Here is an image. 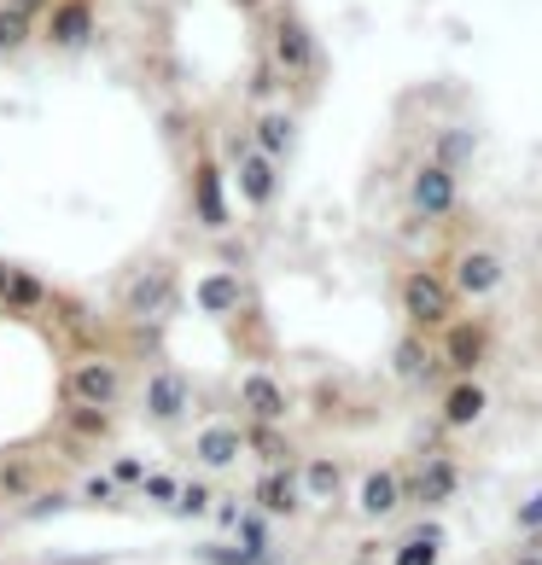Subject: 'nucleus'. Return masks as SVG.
<instances>
[{"label": "nucleus", "mask_w": 542, "mask_h": 565, "mask_svg": "<svg viewBox=\"0 0 542 565\" xmlns=\"http://www.w3.org/2000/svg\"><path fill=\"white\" fill-rule=\"evenodd\" d=\"M216 257H222V268H240V275H245V245H240V239H222Z\"/></svg>", "instance_id": "39"}, {"label": "nucleus", "mask_w": 542, "mask_h": 565, "mask_svg": "<svg viewBox=\"0 0 542 565\" xmlns=\"http://www.w3.org/2000/svg\"><path fill=\"white\" fill-rule=\"evenodd\" d=\"M187 211L204 234H227L234 222V204H227V170L216 152H193V170H187Z\"/></svg>", "instance_id": "8"}, {"label": "nucleus", "mask_w": 542, "mask_h": 565, "mask_svg": "<svg viewBox=\"0 0 542 565\" xmlns=\"http://www.w3.org/2000/svg\"><path fill=\"white\" fill-rule=\"evenodd\" d=\"M129 380H123V362L117 355H76L65 367V380H59V403H94V408H117Z\"/></svg>", "instance_id": "7"}, {"label": "nucleus", "mask_w": 542, "mask_h": 565, "mask_svg": "<svg viewBox=\"0 0 542 565\" xmlns=\"http://www.w3.org/2000/svg\"><path fill=\"white\" fill-rule=\"evenodd\" d=\"M513 531H525V536H536V531H542V490H536V495H525V501L513 508Z\"/></svg>", "instance_id": "37"}, {"label": "nucleus", "mask_w": 542, "mask_h": 565, "mask_svg": "<svg viewBox=\"0 0 542 565\" xmlns=\"http://www.w3.org/2000/svg\"><path fill=\"white\" fill-rule=\"evenodd\" d=\"M222 170L234 175L240 199L252 204V211H275V199H280V163L263 158L245 129H227L222 135Z\"/></svg>", "instance_id": "3"}, {"label": "nucleus", "mask_w": 542, "mask_h": 565, "mask_svg": "<svg viewBox=\"0 0 542 565\" xmlns=\"http://www.w3.org/2000/svg\"><path fill=\"white\" fill-rule=\"evenodd\" d=\"M59 437H71L76 449L111 444V437H117V408H94V403H59Z\"/></svg>", "instance_id": "21"}, {"label": "nucleus", "mask_w": 542, "mask_h": 565, "mask_svg": "<svg viewBox=\"0 0 542 565\" xmlns=\"http://www.w3.org/2000/svg\"><path fill=\"white\" fill-rule=\"evenodd\" d=\"M193 303H199V316H211V321H234L240 309L252 303V286H245L240 268H211V275L193 280Z\"/></svg>", "instance_id": "17"}, {"label": "nucleus", "mask_w": 542, "mask_h": 565, "mask_svg": "<svg viewBox=\"0 0 542 565\" xmlns=\"http://www.w3.org/2000/svg\"><path fill=\"white\" fill-rule=\"evenodd\" d=\"M298 478H304V495H309V501H332V495L350 484L344 460H332V455H309V460H298Z\"/></svg>", "instance_id": "26"}, {"label": "nucleus", "mask_w": 542, "mask_h": 565, "mask_svg": "<svg viewBox=\"0 0 542 565\" xmlns=\"http://www.w3.org/2000/svg\"><path fill=\"white\" fill-rule=\"evenodd\" d=\"M111 298H117L123 321H158L163 327V316H170L176 298H181V275H176L170 257H140V263L123 268Z\"/></svg>", "instance_id": "1"}, {"label": "nucleus", "mask_w": 542, "mask_h": 565, "mask_svg": "<svg viewBox=\"0 0 542 565\" xmlns=\"http://www.w3.org/2000/svg\"><path fill=\"white\" fill-rule=\"evenodd\" d=\"M403 490H408V508H421V513L449 508V501L461 495V460L455 455H426L421 467L403 478Z\"/></svg>", "instance_id": "11"}, {"label": "nucleus", "mask_w": 542, "mask_h": 565, "mask_svg": "<svg viewBox=\"0 0 542 565\" xmlns=\"http://www.w3.org/2000/svg\"><path fill=\"white\" fill-rule=\"evenodd\" d=\"M240 420H280L286 426V414H291V391H286V380H275L268 367H252L240 380Z\"/></svg>", "instance_id": "19"}, {"label": "nucleus", "mask_w": 542, "mask_h": 565, "mask_svg": "<svg viewBox=\"0 0 542 565\" xmlns=\"http://www.w3.org/2000/svg\"><path fill=\"white\" fill-rule=\"evenodd\" d=\"M41 327H47L53 344L71 350V355H99V350H106V339H111V321H99V309H88L82 298H71V291H53Z\"/></svg>", "instance_id": "5"}, {"label": "nucleus", "mask_w": 542, "mask_h": 565, "mask_svg": "<svg viewBox=\"0 0 542 565\" xmlns=\"http://www.w3.org/2000/svg\"><path fill=\"white\" fill-rule=\"evenodd\" d=\"M240 455H245V431L240 420H211V426H199L193 431V460H199V472H227V467H240Z\"/></svg>", "instance_id": "20"}, {"label": "nucleus", "mask_w": 542, "mask_h": 565, "mask_svg": "<svg viewBox=\"0 0 542 565\" xmlns=\"http://www.w3.org/2000/svg\"><path fill=\"white\" fill-rule=\"evenodd\" d=\"M187 408H193V380L181 367H146L140 380V414L152 426H181Z\"/></svg>", "instance_id": "10"}, {"label": "nucleus", "mask_w": 542, "mask_h": 565, "mask_svg": "<svg viewBox=\"0 0 542 565\" xmlns=\"http://www.w3.org/2000/svg\"><path fill=\"white\" fill-rule=\"evenodd\" d=\"M268 58L286 71V82H316L321 76V47H316V35H309V24L291 7L268 12Z\"/></svg>", "instance_id": "6"}, {"label": "nucleus", "mask_w": 542, "mask_h": 565, "mask_svg": "<svg viewBox=\"0 0 542 565\" xmlns=\"http://www.w3.org/2000/svg\"><path fill=\"white\" fill-rule=\"evenodd\" d=\"M106 472L117 478L123 490H140V478H146V460H140V455H117V460H111Z\"/></svg>", "instance_id": "36"}, {"label": "nucleus", "mask_w": 542, "mask_h": 565, "mask_svg": "<svg viewBox=\"0 0 542 565\" xmlns=\"http://www.w3.org/2000/svg\"><path fill=\"white\" fill-rule=\"evenodd\" d=\"M53 490V467L30 449H0V501L7 508H24L30 495Z\"/></svg>", "instance_id": "14"}, {"label": "nucleus", "mask_w": 542, "mask_h": 565, "mask_svg": "<svg viewBox=\"0 0 542 565\" xmlns=\"http://www.w3.org/2000/svg\"><path fill=\"white\" fill-rule=\"evenodd\" d=\"M508 280V263H502V250H490V245H467V250H455V263H449V286H455V298L472 303V298H496V286Z\"/></svg>", "instance_id": "12"}, {"label": "nucleus", "mask_w": 542, "mask_h": 565, "mask_svg": "<svg viewBox=\"0 0 542 565\" xmlns=\"http://www.w3.org/2000/svg\"><path fill=\"white\" fill-rule=\"evenodd\" d=\"M437 367L449 380H467V373H485L490 355H496V327L485 316H455L444 332H437Z\"/></svg>", "instance_id": "4"}, {"label": "nucleus", "mask_w": 542, "mask_h": 565, "mask_svg": "<svg viewBox=\"0 0 542 565\" xmlns=\"http://www.w3.org/2000/svg\"><path fill=\"white\" fill-rule=\"evenodd\" d=\"M485 414H490V385L478 380V373L449 380L444 396H437V426H444V431H472Z\"/></svg>", "instance_id": "18"}, {"label": "nucleus", "mask_w": 542, "mask_h": 565, "mask_svg": "<svg viewBox=\"0 0 542 565\" xmlns=\"http://www.w3.org/2000/svg\"><path fill=\"white\" fill-rule=\"evenodd\" d=\"M245 508H240V501L234 495H216V508H211V519H216V531H234V519H240Z\"/></svg>", "instance_id": "38"}, {"label": "nucleus", "mask_w": 542, "mask_h": 565, "mask_svg": "<svg viewBox=\"0 0 542 565\" xmlns=\"http://www.w3.org/2000/svg\"><path fill=\"white\" fill-rule=\"evenodd\" d=\"M204 565H275V559H257V554H245L240 542H204L199 548Z\"/></svg>", "instance_id": "34"}, {"label": "nucleus", "mask_w": 542, "mask_h": 565, "mask_svg": "<svg viewBox=\"0 0 542 565\" xmlns=\"http://www.w3.org/2000/svg\"><path fill=\"white\" fill-rule=\"evenodd\" d=\"M397 303H403V321L414 332H432V339L461 316V298H455L449 275H437V268H408L397 280Z\"/></svg>", "instance_id": "2"}, {"label": "nucleus", "mask_w": 542, "mask_h": 565, "mask_svg": "<svg viewBox=\"0 0 542 565\" xmlns=\"http://www.w3.org/2000/svg\"><path fill=\"white\" fill-rule=\"evenodd\" d=\"M245 431V455L257 460V467H286V460H298V444H291V431L280 420H240Z\"/></svg>", "instance_id": "25"}, {"label": "nucleus", "mask_w": 542, "mask_h": 565, "mask_svg": "<svg viewBox=\"0 0 542 565\" xmlns=\"http://www.w3.org/2000/svg\"><path fill=\"white\" fill-rule=\"evenodd\" d=\"M227 542H240V548L257 554V559H275V519L257 513V508H245L234 519V531H227Z\"/></svg>", "instance_id": "27"}, {"label": "nucleus", "mask_w": 542, "mask_h": 565, "mask_svg": "<svg viewBox=\"0 0 542 565\" xmlns=\"http://www.w3.org/2000/svg\"><path fill=\"white\" fill-rule=\"evenodd\" d=\"M513 565H542V554H536V548H525V554H519Z\"/></svg>", "instance_id": "40"}, {"label": "nucleus", "mask_w": 542, "mask_h": 565, "mask_svg": "<svg viewBox=\"0 0 542 565\" xmlns=\"http://www.w3.org/2000/svg\"><path fill=\"white\" fill-rule=\"evenodd\" d=\"M461 211V170H449V163H414L408 175V216L414 222H449Z\"/></svg>", "instance_id": "9"}, {"label": "nucleus", "mask_w": 542, "mask_h": 565, "mask_svg": "<svg viewBox=\"0 0 542 565\" xmlns=\"http://www.w3.org/2000/svg\"><path fill=\"white\" fill-rule=\"evenodd\" d=\"M30 35H35V18L12 12L7 0H0V53H18V47H30Z\"/></svg>", "instance_id": "30"}, {"label": "nucleus", "mask_w": 542, "mask_h": 565, "mask_svg": "<svg viewBox=\"0 0 542 565\" xmlns=\"http://www.w3.org/2000/svg\"><path fill=\"white\" fill-rule=\"evenodd\" d=\"M245 135H252V146H257L263 158H275V163H286L291 152H298V117L280 111V106H257Z\"/></svg>", "instance_id": "23"}, {"label": "nucleus", "mask_w": 542, "mask_h": 565, "mask_svg": "<svg viewBox=\"0 0 542 565\" xmlns=\"http://www.w3.org/2000/svg\"><path fill=\"white\" fill-rule=\"evenodd\" d=\"M403 467H368L362 478H357V513L362 519H397L403 508H408V490H403Z\"/></svg>", "instance_id": "16"}, {"label": "nucleus", "mask_w": 542, "mask_h": 565, "mask_svg": "<svg viewBox=\"0 0 542 565\" xmlns=\"http://www.w3.org/2000/svg\"><path fill=\"white\" fill-rule=\"evenodd\" d=\"M94 35V0H53L47 7V24H41V41L59 53L82 47V41Z\"/></svg>", "instance_id": "22"}, {"label": "nucleus", "mask_w": 542, "mask_h": 565, "mask_svg": "<svg viewBox=\"0 0 542 565\" xmlns=\"http://www.w3.org/2000/svg\"><path fill=\"white\" fill-rule=\"evenodd\" d=\"M47 303H53V286L41 280L35 268L0 257V316H12V321H41V316H47Z\"/></svg>", "instance_id": "13"}, {"label": "nucleus", "mask_w": 542, "mask_h": 565, "mask_svg": "<svg viewBox=\"0 0 542 565\" xmlns=\"http://www.w3.org/2000/svg\"><path fill=\"white\" fill-rule=\"evenodd\" d=\"M391 565H444V542H421V536H397Z\"/></svg>", "instance_id": "31"}, {"label": "nucleus", "mask_w": 542, "mask_h": 565, "mask_svg": "<svg viewBox=\"0 0 542 565\" xmlns=\"http://www.w3.org/2000/svg\"><path fill=\"white\" fill-rule=\"evenodd\" d=\"M391 373H397V380H437V373H444V367H437V344H432V332H403V339L397 344H391ZM444 380H449V373H444Z\"/></svg>", "instance_id": "24"}, {"label": "nucleus", "mask_w": 542, "mask_h": 565, "mask_svg": "<svg viewBox=\"0 0 542 565\" xmlns=\"http://www.w3.org/2000/svg\"><path fill=\"white\" fill-rule=\"evenodd\" d=\"M176 490H181V478H176V472H158V467H146V478H140V495L152 501V508H163V513H170V508H176Z\"/></svg>", "instance_id": "33"}, {"label": "nucleus", "mask_w": 542, "mask_h": 565, "mask_svg": "<svg viewBox=\"0 0 542 565\" xmlns=\"http://www.w3.org/2000/svg\"><path fill=\"white\" fill-rule=\"evenodd\" d=\"M252 508L268 513V519H298V513H304V478H298V460H286V467H263V472H257Z\"/></svg>", "instance_id": "15"}, {"label": "nucleus", "mask_w": 542, "mask_h": 565, "mask_svg": "<svg viewBox=\"0 0 542 565\" xmlns=\"http://www.w3.org/2000/svg\"><path fill=\"white\" fill-rule=\"evenodd\" d=\"M76 501H88V508H117L123 484H117L111 472H88V478H82V490H76Z\"/></svg>", "instance_id": "32"}, {"label": "nucleus", "mask_w": 542, "mask_h": 565, "mask_svg": "<svg viewBox=\"0 0 542 565\" xmlns=\"http://www.w3.org/2000/svg\"><path fill=\"white\" fill-rule=\"evenodd\" d=\"M472 152H478V135L472 129H444V135L432 140V163H449V170H467Z\"/></svg>", "instance_id": "29"}, {"label": "nucleus", "mask_w": 542, "mask_h": 565, "mask_svg": "<svg viewBox=\"0 0 542 565\" xmlns=\"http://www.w3.org/2000/svg\"><path fill=\"white\" fill-rule=\"evenodd\" d=\"M71 501H76L71 490H41V495H30V501H24V508H18V513H24V519H47V513H65Z\"/></svg>", "instance_id": "35"}, {"label": "nucleus", "mask_w": 542, "mask_h": 565, "mask_svg": "<svg viewBox=\"0 0 542 565\" xmlns=\"http://www.w3.org/2000/svg\"><path fill=\"white\" fill-rule=\"evenodd\" d=\"M216 508V484H211V472H199V478H181V490H176V519H211Z\"/></svg>", "instance_id": "28"}]
</instances>
